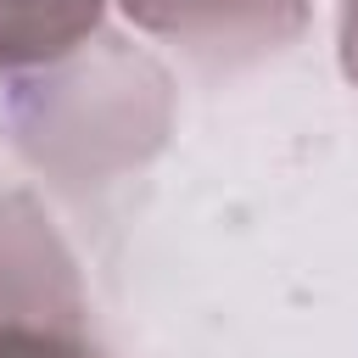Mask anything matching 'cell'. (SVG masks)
<instances>
[{"mask_svg":"<svg viewBox=\"0 0 358 358\" xmlns=\"http://www.w3.org/2000/svg\"><path fill=\"white\" fill-rule=\"evenodd\" d=\"M101 6L106 0H0V73L73 56L95 34Z\"/></svg>","mask_w":358,"mask_h":358,"instance_id":"3957f363","label":"cell"},{"mask_svg":"<svg viewBox=\"0 0 358 358\" xmlns=\"http://www.w3.org/2000/svg\"><path fill=\"white\" fill-rule=\"evenodd\" d=\"M129 22L207 62H252L308 28V0H117Z\"/></svg>","mask_w":358,"mask_h":358,"instance_id":"7a4b0ae2","label":"cell"},{"mask_svg":"<svg viewBox=\"0 0 358 358\" xmlns=\"http://www.w3.org/2000/svg\"><path fill=\"white\" fill-rule=\"evenodd\" d=\"M341 73L358 84V0H347L341 11Z\"/></svg>","mask_w":358,"mask_h":358,"instance_id":"277c9868","label":"cell"},{"mask_svg":"<svg viewBox=\"0 0 358 358\" xmlns=\"http://www.w3.org/2000/svg\"><path fill=\"white\" fill-rule=\"evenodd\" d=\"M0 358H101L67 257L39 229L0 246Z\"/></svg>","mask_w":358,"mask_h":358,"instance_id":"6da1fadb","label":"cell"}]
</instances>
